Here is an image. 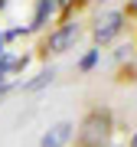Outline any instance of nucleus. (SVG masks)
<instances>
[{
	"label": "nucleus",
	"mask_w": 137,
	"mask_h": 147,
	"mask_svg": "<svg viewBox=\"0 0 137 147\" xmlns=\"http://www.w3.org/2000/svg\"><path fill=\"white\" fill-rule=\"evenodd\" d=\"M131 147H137V131H134V137H131Z\"/></svg>",
	"instance_id": "obj_8"
},
{
	"label": "nucleus",
	"mask_w": 137,
	"mask_h": 147,
	"mask_svg": "<svg viewBox=\"0 0 137 147\" xmlns=\"http://www.w3.org/2000/svg\"><path fill=\"white\" fill-rule=\"evenodd\" d=\"M59 7H62V0H39V7H36V20H33V30L42 26L49 16H56V13H59Z\"/></svg>",
	"instance_id": "obj_5"
},
{
	"label": "nucleus",
	"mask_w": 137,
	"mask_h": 147,
	"mask_svg": "<svg viewBox=\"0 0 137 147\" xmlns=\"http://www.w3.org/2000/svg\"><path fill=\"white\" fill-rule=\"evenodd\" d=\"M121 30H124V13H121V10L101 13L98 20H95V39H98V42H111Z\"/></svg>",
	"instance_id": "obj_3"
},
{
	"label": "nucleus",
	"mask_w": 137,
	"mask_h": 147,
	"mask_svg": "<svg viewBox=\"0 0 137 147\" xmlns=\"http://www.w3.org/2000/svg\"><path fill=\"white\" fill-rule=\"evenodd\" d=\"M95 62H98V49H88V53L82 56V62H79V72H91Z\"/></svg>",
	"instance_id": "obj_7"
},
{
	"label": "nucleus",
	"mask_w": 137,
	"mask_h": 147,
	"mask_svg": "<svg viewBox=\"0 0 137 147\" xmlns=\"http://www.w3.org/2000/svg\"><path fill=\"white\" fill-rule=\"evenodd\" d=\"M75 39H79V23H62L59 30H52V33L46 36L42 49L52 53V56H59V53H65V49H72Z\"/></svg>",
	"instance_id": "obj_2"
},
{
	"label": "nucleus",
	"mask_w": 137,
	"mask_h": 147,
	"mask_svg": "<svg viewBox=\"0 0 137 147\" xmlns=\"http://www.w3.org/2000/svg\"><path fill=\"white\" fill-rule=\"evenodd\" d=\"M52 75H56L52 69H42V72L36 75V79H30L26 85H23V92H39V88H46V85L52 82Z\"/></svg>",
	"instance_id": "obj_6"
},
{
	"label": "nucleus",
	"mask_w": 137,
	"mask_h": 147,
	"mask_svg": "<svg viewBox=\"0 0 137 147\" xmlns=\"http://www.w3.org/2000/svg\"><path fill=\"white\" fill-rule=\"evenodd\" d=\"M72 137H75V124L72 121H59V124H52L39 137V147H65Z\"/></svg>",
	"instance_id": "obj_4"
},
{
	"label": "nucleus",
	"mask_w": 137,
	"mask_h": 147,
	"mask_svg": "<svg viewBox=\"0 0 137 147\" xmlns=\"http://www.w3.org/2000/svg\"><path fill=\"white\" fill-rule=\"evenodd\" d=\"M108 134H111V118L105 111H91L79 127V144L82 147H105Z\"/></svg>",
	"instance_id": "obj_1"
}]
</instances>
